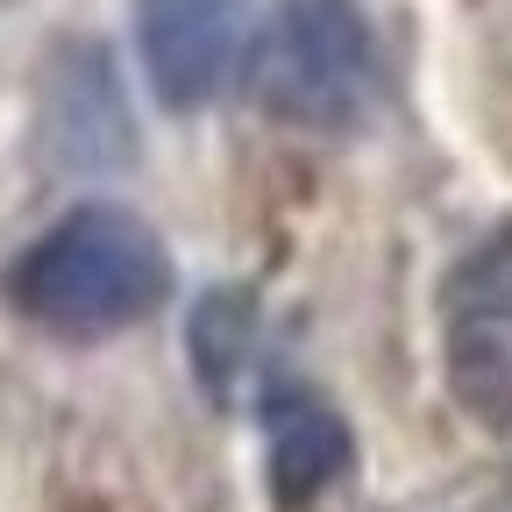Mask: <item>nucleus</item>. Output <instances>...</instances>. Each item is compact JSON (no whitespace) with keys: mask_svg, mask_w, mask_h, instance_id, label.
Segmentation results:
<instances>
[{"mask_svg":"<svg viewBox=\"0 0 512 512\" xmlns=\"http://www.w3.org/2000/svg\"><path fill=\"white\" fill-rule=\"evenodd\" d=\"M178 264L164 235L121 200H79L0 271V306L50 342H114L171 306Z\"/></svg>","mask_w":512,"mask_h":512,"instance_id":"1","label":"nucleus"},{"mask_svg":"<svg viewBox=\"0 0 512 512\" xmlns=\"http://www.w3.org/2000/svg\"><path fill=\"white\" fill-rule=\"evenodd\" d=\"M235 79L292 136H356L384 100V43L363 0H271L242 36Z\"/></svg>","mask_w":512,"mask_h":512,"instance_id":"2","label":"nucleus"},{"mask_svg":"<svg viewBox=\"0 0 512 512\" xmlns=\"http://www.w3.org/2000/svg\"><path fill=\"white\" fill-rule=\"evenodd\" d=\"M434 320L456 413H470L491 434H512V214L448 264Z\"/></svg>","mask_w":512,"mask_h":512,"instance_id":"3","label":"nucleus"},{"mask_svg":"<svg viewBox=\"0 0 512 512\" xmlns=\"http://www.w3.org/2000/svg\"><path fill=\"white\" fill-rule=\"evenodd\" d=\"M249 399H256V427H264V477L278 512H313L328 491L356 477V427L320 384L264 370Z\"/></svg>","mask_w":512,"mask_h":512,"instance_id":"4","label":"nucleus"},{"mask_svg":"<svg viewBox=\"0 0 512 512\" xmlns=\"http://www.w3.org/2000/svg\"><path fill=\"white\" fill-rule=\"evenodd\" d=\"M242 0H136V64L164 114H207L242 57Z\"/></svg>","mask_w":512,"mask_h":512,"instance_id":"5","label":"nucleus"},{"mask_svg":"<svg viewBox=\"0 0 512 512\" xmlns=\"http://www.w3.org/2000/svg\"><path fill=\"white\" fill-rule=\"evenodd\" d=\"M36 143L50 171H121L136 157V121H128L121 79L100 43H64L43 72V114H36Z\"/></svg>","mask_w":512,"mask_h":512,"instance_id":"6","label":"nucleus"},{"mask_svg":"<svg viewBox=\"0 0 512 512\" xmlns=\"http://www.w3.org/2000/svg\"><path fill=\"white\" fill-rule=\"evenodd\" d=\"M185 356H192V377H200V392L235 413L264 363H256V292L249 285H207L185 313Z\"/></svg>","mask_w":512,"mask_h":512,"instance_id":"7","label":"nucleus"}]
</instances>
